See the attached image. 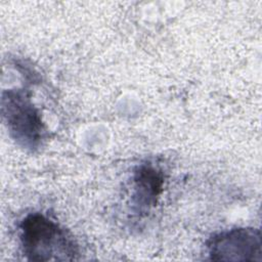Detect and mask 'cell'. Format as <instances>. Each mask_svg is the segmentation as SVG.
I'll use <instances>...</instances> for the list:
<instances>
[{
  "mask_svg": "<svg viewBox=\"0 0 262 262\" xmlns=\"http://www.w3.org/2000/svg\"><path fill=\"white\" fill-rule=\"evenodd\" d=\"M24 254L33 261H73L79 248L73 235L54 220L41 213L26 216L20 223Z\"/></svg>",
  "mask_w": 262,
  "mask_h": 262,
  "instance_id": "obj_1",
  "label": "cell"
},
{
  "mask_svg": "<svg viewBox=\"0 0 262 262\" xmlns=\"http://www.w3.org/2000/svg\"><path fill=\"white\" fill-rule=\"evenodd\" d=\"M163 172L151 164H142L133 174L132 201L137 212H147L155 207L163 191Z\"/></svg>",
  "mask_w": 262,
  "mask_h": 262,
  "instance_id": "obj_4",
  "label": "cell"
},
{
  "mask_svg": "<svg viewBox=\"0 0 262 262\" xmlns=\"http://www.w3.org/2000/svg\"><path fill=\"white\" fill-rule=\"evenodd\" d=\"M208 254L215 261L262 260L261 233L257 228L238 227L213 235L207 243Z\"/></svg>",
  "mask_w": 262,
  "mask_h": 262,
  "instance_id": "obj_3",
  "label": "cell"
},
{
  "mask_svg": "<svg viewBox=\"0 0 262 262\" xmlns=\"http://www.w3.org/2000/svg\"><path fill=\"white\" fill-rule=\"evenodd\" d=\"M2 116L12 139L30 150L38 148L46 130L41 115L27 91L7 89L2 91Z\"/></svg>",
  "mask_w": 262,
  "mask_h": 262,
  "instance_id": "obj_2",
  "label": "cell"
}]
</instances>
